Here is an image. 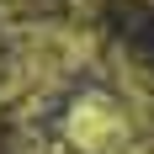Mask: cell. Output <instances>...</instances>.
Segmentation results:
<instances>
[{"mask_svg": "<svg viewBox=\"0 0 154 154\" xmlns=\"http://www.w3.org/2000/svg\"><path fill=\"white\" fill-rule=\"evenodd\" d=\"M149 128L117 91H85L64 106V143L75 154H149Z\"/></svg>", "mask_w": 154, "mask_h": 154, "instance_id": "cell-1", "label": "cell"}, {"mask_svg": "<svg viewBox=\"0 0 154 154\" xmlns=\"http://www.w3.org/2000/svg\"><path fill=\"white\" fill-rule=\"evenodd\" d=\"M149 154H154V138H149Z\"/></svg>", "mask_w": 154, "mask_h": 154, "instance_id": "cell-2", "label": "cell"}]
</instances>
